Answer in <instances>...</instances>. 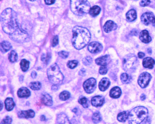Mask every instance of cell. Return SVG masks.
Listing matches in <instances>:
<instances>
[{"label":"cell","mask_w":155,"mask_h":124,"mask_svg":"<svg viewBox=\"0 0 155 124\" xmlns=\"http://www.w3.org/2000/svg\"><path fill=\"white\" fill-rule=\"evenodd\" d=\"M92 119L93 122L95 124L99 123L102 120L101 115L99 113H95L93 115Z\"/></svg>","instance_id":"33"},{"label":"cell","mask_w":155,"mask_h":124,"mask_svg":"<svg viewBox=\"0 0 155 124\" xmlns=\"http://www.w3.org/2000/svg\"><path fill=\"white\" fill-rule=\"evenodd\" d=\"M155 62L154 60L151 57H146L144 58L143 64L144 67L146 68L152 69L155 65Z\"/></svg>","instance_id":"19"},{"label":"cell","mask_w":155,"mask_h":124,"mask_svg":"<svg viewBox=\"0 0 155 124\" xmlns=\"http://www.w3.org/2000/svg\"><path fill=\"white\" fill-rule=\"evenodd\" d=\"M47 75L49 81L53 84L58 85L63 81L64 77L57 64L54 63L48 69Z\"/></svg>","instance_id":"5"},{"label":"cell","mask_w":155,"mask_h":124,"mask_svg":"<svg viewBox=\"0 0 155 124\" xmlns=\"http://www.w3.org/2000/svg\"><path fill=\"white\" fill-rule=\"evenodd\" d=\"M150 120L149 119H146V121H145L144 123H143L142 124H150Z\"/></svg>","instance_id":"48"},{"label":"cell","mask_w":155,"mask_h":124,"mask_svg":"<svg viewBox=\"0 0 155 124\" xmlns=\"http://www.w3.org/2000/svg\"><path fill=\"white\" fill-rule=\"evenodd\" d=\"M5 107L6 110L8 111H11L13 109L14 106V102L12 98H7L5 101Z\"/></svg>","instance_id":"24"},{"label":"cell","mask_w":155,"mask_h":124,"mask_svg":"<svg viewBox=\"0 0 155 124\" xmlns=\"http://www.w3.org/2000/svg\"><path fill=\"white\" fill-rule=\"evenodd\" d=\"M92 62V58L91 57H86L83 59V63L85 65H91Z\"/></svg>","instance_id":"35"},{"label":"cell","mask_w":155,"mask_h":124,"mask_svg":"<svg viewBox=\"0 0 155 124\" xmlns=\"http://www.w3.org/2000/svg\"><path fill=\"white\" fill-rule=\"evenodd\" d=\"M49 58H50L49 57H48L47 55L46 56V55L45 54H43V55H42V56H41V60H42L43 62L46 63V64H47L48 62L49 61Z\"/></svg>","instance_id":"41"},{"label":"cell","mask_w":155,"mask_h":124,"mask_svg":"<svg viewBox=\"0 0 155 124\" xmlns=\"http://www.w3.org/2000/svg\"><path fill=\"white\" fill-rule=\"evenodd\" d=\"M58 44V37L57 36H54L52 40L51 45L52 47H55Z\"/></svg>","instance_id":"38"},{"label":"cell","mask_w":155,"mask_h":124,"mask_svg":"<svg viewBox=\"0 0 155 124\" xmlns=\"http://www.w3.org/2000/svg\"><path fill=\"white\" fill-rule=\"evenodd\" d=\"M126 18L127 20L129 22H132L134 21L137 17V13L134 9H131L127 13Z\"/></svg>","instance_id":"23"},{"label":"cell","mask_w":155,"mask_h":124,"mask_svg":"<svg viewBox=\"0 0 155 124\" xmlns=\"http://www.w3.org/2000/svg\"><path fill=\"white\" fill-rule=\"evenodd\" d=\"M108 69L106 67V66H101V67L100 68L99 72L100 74H101V75H105L107 73Z\"/></svg>","instance_id":"39"},{"label":"cell","mask_w":155,"mask_h":124,"mask_svg":"<svg viewBox=\"0 0 155 124\" xmlns=\"http://www.w3.org/2000/svg\"><path fill=\"white\" fill-rule=\"evenodd\" d=\"M110 85V81L107 78H103L99 84V88L101 91H104L107 89Z\"/></svg>","instance_id":"17"},{"label":"cell","mask_w":155,"mask_h":124,"mask_svg":"<svg viewBox=\"0 0 155 124\" xmlns=\"http://www.w3.org/2000/svg\"><path fill=\"white\" fill-rule=\"evenodd\" d=\"M122 81L125 84L130 83L131 81V77L127 73H123L121 76Z\"/></svg>","instance_id":"28"},{"label":"cell","mask_w":155,"mask_h":124,"mask_svg":"<svg viewBox=\"0 0 155 124\" xmlns=\"http://www.w3.org/2000/svg\"><path fill=\"white\" fill-rule=\"evenodd\" d=\"M2 108H3V104H1V110L2 109Z\"/></svg>","instance_id":"51"},{"label":"cell","mask_w":155,"mask_h":124,"mask_svg":"<svg viewBox=\"0 0 155 124\" xmlns=\"http://www.w3.org/2000/svg\"><path fill=\"white\" fill-rule=\"evenodd\" d=\"M101 11V9L98 6H94L91 8L89 10V14L93 17L97 16Z\"/></svg>","instance_id":"25"},{"label":"cell","mask_w":155,"mask_h":124,"mask_svg":"<svg viewBox=\"0 0 155 124\" xmlns=\"http://www.w3.org/2000/svg\"><path fill=\"white\" fill-rule=\"evenodd\" d=\"M150 3V0H142L140 3V5L142 7L147 6Z\"/></svg>","instance_id":"40"},{"label":"cell","mask_w":155,"mask_h":124,"mask_svg":"<svg viewBox=\"0 0 155 124\" xmlns=\"http://www.w3.org/2000/svg\"><path fill=\"white\" fill-rule=\"evenodd\" d=\"M86 71L84 69H81L80 70V71L79 72V75L81 76H84L85 75Z\"/></svg>","instance_id":"43"},{"label":"cell","mask_w":155,"mask_h":124,"mask_svg":"<svg viewBox=\"0 0 155 124\" xmlns=\"http://www.w3.org/2000/svg\"><path fill=\"white\" fill-rule=\"evenodd\" d=\"M78 102L84 108H87L89 106V100L87 98H86L85 97H82L79 98Z\"/></svg>","instance_id":"32"},{"label":"cell","mask_w":155,"mask_h":124,"mask_svg":"<svg viewBox=\"0 0 155 124\" xmlns=\"http://www.w3.org/2000/svg\"><path fill=\"white\" fill-rule=\"evenodd\" d=\"M70 92H67V91H63L62 92H61L60 93V94L59 95V98H60V100L63 101H65L66 100H68L70 98Z\"/></svg>","instance_id":"31"},{"label":"cell","mask_w":155,"mask_h":124,"mask_svg":"<svg viewBox=\"0 0 155 124\" xmlns=\"http://www.w3.org/2000/svg\"><path fill=\"white\" fill-rule=\"evenodd\" d=\"M36 75H37V74H36V72H35V71H33L32 73H31V77L33 78H36Z\"/></svg>","instance_id":"45"},{"label":"cell","mask_w":155,"mask_h":124,"mask_svg":"<svg viewBox=\"0 0 155 124\" xmlns=\"http://www.w3.org/2000/svg\"><path fill=\"white\" fill-rule=\"evenodd\" d=\"M18 58L17 54L14 51H12L9 54V59L11 63H14L17 61Z\"/></svg>","instance_id":"29"},{"label":"cell","mask_w":155,"mask_h":124,"mask_svg":"<svg viewBox=\"0 0 155 124\" xmlns=\"http://www.w3.org/2000/svg\"><path fill=\"white\" fill-rule=\"evenodd\" d=\"M29 1H35V0H29Z\"/></svg>","instance_id":"52"},{"label":"cell","mask_w":155,"mask_h":124,"mask_svg":"<svg viewBox=\"0 0 155 124\" xmlns=\"http://www.w3.org/2000/svg\"><path fill=\"white\" fill-rule=\"evenodd\" d=\"M11 43L7 41L2 42L1 44V51L3 53H6L11 49Z\"/></svg>","instance_id":"22"},{"label":"cell","mask_w":155,"mask_h":124,"mask_svg":"<svg viewBox=\"0 0 155 124\" xmlns=\"http://www.w3.org/2000/svg\"><path fill=\"white\" fill-rule=\"evenodd\" d=\"M121 90L118 87H115L110 92V96L113 98H118L121 95Z\"/></svg>","instance_id":"21"},{"label":"cell","mask_w":155,"mask_h":124,"mask_svg":"<svg viewBox=\"0 0 155 124\" xmlns=\"http://www.w3.org/2000/svg\"><path fill=\"white\" fill-rule=\"evenodd\" d=\"M29 65H30L29 61H27L24 59H23L21 60V63H20V66H21V68L22 71H27L29 69Z\"/></svg>","instance_id":"27"},{"label":"cell","mask_w":155,"mask_h":124,"mask_svg":"<svg viewBox=\"0 0 155 124\" xmlns=\"http://www.w3.org/2000/svg\"><path fill=\"white\" fill-rule=\"evenodd\" d=\"M152 24L153 26H155V17H154L152 21Z\"/></svg>","instance_id":"50"},{"label":"cell","mask_w":155,"mask_h":124,"mask_svg":"<svg viewBox=\"0 0 155 124\" xmlns=\"http://www.w3.org/2000/svg\"><path fill=\"white\" fill-rule=\"evenodd\" d=\"M1 22L3 30L9 35L12 40L23 43L29 40V34L19 25L16 12L11 8L3 11L1 15Z\"/></svg>","instance_id":"1"},{"label":"cell","mask_w":155,"mask_h":124,"mask_svg":"<svg viewBox=\"0 0 155 124\" xmlns=\"http://www.w3.org/2000/svg\"><path fill=\"white\" fill-rule=\"evenodd\" d=\"M91 104L93 106L98 107L102 106L104 102V99L103 97L100 96H95L93 97L91 99Z\"/></svg>","instance_id":"15"},{"label":"cell","mask_w":155,"mask_h":124,"mask_svg":"<svg viewBox=\"0 0 155 124\" xmlns=\"http://www.w3.org/2000/svg\"><path fill=\"white\" fill-rule=\"evenodd\" d=\"M151 78V75L149 73H142L138 78V84L142 88H145L149 84Z\"/></svg>","instance_id":"8"},{"label":"cell","mask_w":155,"mask_h":124,"mask_svg":"<svg viewBox=\"0 0 155 124\" xmlns=\"http://www.w3.org/2000/svg\"><path fill=\"white\" fill-rule=\"evenodd\" d=\"M139 38L141 41L145 44L150 43L151 41V37L149 36V32L146 30L141 31L140 33Z\"/></svg>","instance_id":"14"},{"label":"cell","mask_w":155,"mask_h":124,"mask_svg":"<svg viewBox=\"0 0 155 124\" xmlns=\"http://www.w3.org/2000/svg\"><path fill=\"white\" fill-rule=\"evenodd\" d=\"M41 100V102L44 105L47 106H51L53 104V101H52L51 97L46 93L42 94Z\"/></svg>","instance_id":"16"},{"label":"cell","mask_w":155,"mask_h":124,"mask_svg":"<svg viewBox=\"0 0 155 124\" xmlns=\"http://www.w3.org/2000/svg\"><path fill=\"white\" fill-rule=\"evenodd\" d=\"M11 122L12 119L9 117L7 116L4 119H3L1 124H11Z\"/></svg>","instance_id":"36"},{"label":"cell","mask_w":155,"mask_h":124,"mask_svg":"<svg viewBox=\"0 0 155 124\" xmlns=\"http://www.w3.org/2000/svg\"><path fill=\"white\" fill-rule=\"evenodd\" d=\"M110 57L108 55L102 56L99 58H97L95 60L96 63L97 65H101V66H106L110 63Z\"/></svg>","instance_id":"12"},{"label":"cell","mask_w":155,"mask_h":124,"mask_svg":"<svg viewBox=\"0 0 155 124\" xmlns=\"http://www.w3.org/2000/svg\"><path fill=\"white\" fill-rule=\"evenodd\" d=\"M30 88L33 90H39L41 88V84L39 82H35L30 83Z\"/></svg>","instance_id":"30"},{"label":"cell","mask_w":155,"mask_h":124,"mask_svg":"<svg viewBox=\"0 0 155 124\" xmlns=\"http://www.w3.org/2000/svg\"><path fill=\"white\" fill-rule=\"evenodd\" d=\"M140 98H141V100H144L145 99V98H146V97H145V96L144 95L142 94L141 95Z\"/></svg>","instance_id":"47"},{"label":"cell","mask_w":155,"mask_h":124,"mask_svg":"<svg viewBox=\"0 0 155 124\" xmlns=\"http://www.w3.org/2000/svg\"><path fill=\"white\" fill-rule=\"evenodd\" d=\"M17 95L20 98H28L30 95V92L26 87H22L18 90Z\"/></svg>","instance_id":"20"},{"label":"cell","mask_w":155,"mask_h":124,"mask_svg":"<svg viewBox=\"0 0 155 124\" xmlns=\"http://www.w3.org/2000/svg\"><path fill=\"white\" fill-rule=\"evenodd\" d=\"M88 50L93 54L99 53L102 51L103 47L102 44L97 42H93L90 43L88 47Z\"/></svg>","instance_id":"9"},{"label":"cell","mask_w":155,"mask_h":124,"mask_svg":"<svg viewBox=\"0 0 155 124\" xmlns=\"http://www.w3.org/2000/svg\"><path fill=\"white\" fill-rule=\"evenodd\" d=\"M70 9L76 16H83L89 13L91 5L88 0H70Z\"/></svg>","instance_id":"3"},{"label":"cell","mask_w":155,"mask_h":124,"mask_svg":"<svg viewBox=\"0 0 155 124\" xmlns=\"http://www.w3.org/2000/svg\"><path fill=\"white\" fill-rule=\"evenodd\" d=\"M118 26L116 23L112 21H108L103 26V30L106 33H109L112 30H116Z\"/></svg>","instance_id":"11"},{"label":"cell","mask_w":155,"mask_h":124,"mask_svg":"<svg viewBox=\"0 0 155 124\" xmlns=\"http://www.w3.org/2000/svg\"><path fill=\"white\" fill-rule=\"evenodd\" d=\"M57 124H71L67 116L64 113H61L57 116Z\"/></svg>","instance_id":"18"},{"label":"cell","mask_w":155,"mask_h":124,"mask_svg":"<svg viewBox=\"0 0 155 124\" xmlns=\"http://www.w3.org/2000/svg\"><path fill=\"white\" fill-rule=\"evenodd\" d=\"M137 65V58L134 55H128L123 59V67L125 71L132 73L136 69Z\"/></svg>","instance_id":"6"},{"label":"cell","mask_w":155,"mask_h":124,"mask_svg":"<svg viewBox=\"0 0 155 124\" xmlns=\"http://www.w3.org/2000/svg\"><path fill=\"white\" fill-rule=\"evenodd\" d=\"M138 56L139 58H143L145 56L144 53H143V52H139V53H138Z\"/></svg>","instance_id":"44"},{"label":"cell","mask_w":155,"mask_h":124,"mask_svg":"<svg viewBox=\"0 0 155 124\" xmlns=\"http://www.w3.org/2000/svg\"><path fill=\"white\" fill-rule=\"evenodd\" d=\"M58 89V86L56 84H54V85H53L52 87V90H56Z\"/></svg>","instance_id":"46"},{"label":"cell","mask_w":155,"mask_h":124,"mask_svg":"<svg viewBox=\"0 0 155 124\" xmlns=\"http://www.w3.org/2000/svg\"><path fill=\"white\" fill-rule=\"evenodd\" d=\"M58 54L60 57L64 59L67 58L69 55V53L68 52L65 51H60L59 52H58Z\"/></svg>","instance_id":"37"},{"label":"cell","mask_w":155,"mask_h":124,"mask_svg":"<svg viewBox=\"0 0 155 124\" xmlns=\"http://www.w3.org/2000/svg\"><path fill=\"white\" fill-rule=\"evenodd\" d=\"M35 112L33 110L22 111L18 113V116L21 118H32L35 116Z\"/></svg>","instance_id":"13"},{"label":"cell","mask_w":155,"mask_h":124,"mask_svg":"<svg viewBox=\"0 0 155 124\" xmlns=\"http://www.w3.org/2000/svg\"><path fill=\"white\" fill-rule=\"evenodd\" d=\"M97 81L94 78H91L86 80L83 84L84 90L87 93H91L96 88Z\"/></svg>","instance_id":"7"},{"label":"cell","mask_w":155,"mask_h":124,"mask_svg":"<svg viewBox=\"0 0 155 124\" xmlns=\"http://www.w3.org/2000/svg\"><path fill=\"white\" fill-rule=\"evenodd\" d=\"M78 62L76 60H72L68 62L67 66L69 68L74 69L78 66Z\"/></svg>","instance_id":"34"},{"label":"cell","mask_w":155,"mask_h":124,"mask_svg":"<svg viewBox=\"0 0 155 124\" xmlns=\"http://www.w3.org/2000/svg\"><path fill=\"white\" fill-rule=\"evenodd\" d=\"M129 113L127 111H123L122 113L118 114V121L122 122L125 121L127 119H128V117Z\"/></svg>","instance_id":"26"},{"label":"cell","mask_w":155,"mask_h":124,"mask_svg":"<svg viewBox=\"0 0 155 124\" xmlns=\"http://www.w3.org/2000/svg\"><path fill=\"white\" fill-rule=\"evenodd\" d=\"M154 17V15L152 12H146L141 16V21L144 24L148 25L152 22Z\"/></svg>","instance_id":"10"},{"label":"cell","mask_w":155,"mask_h":124,"mask_svg":"<svg viewBox=\"0 0 155 124\" xmlns=\"http://www.w3.org/2000/svg\"><path fill=\"white\" fill-rule=\"evenodd\" d=\"M56 0H44V1L47 5H51L54 3Z\"/></svg>","instance_id":"42"},{"label":"cell","mask_w":155,"mask_h":124,"mask_svg":"<svg viewBox=\"0 0 155 124\" xmlns=\"http://www.w3.org/2000/svg\"><path fill=\"white\" fill-rule=\"evenodd\" d=\"M41 120H43V121L45 120V117L44 116H43V115H42V116L41 117Z\"/></svg>","instance_id":"49"},{"label":"cell","mask_w":155,"mask_h":124,"mask_svg":"<svg viewBox=\"0 0 155 124\" xmlns=\"http://www.w3.org/2000/svg\"><path fill=\"white\" fill-rule=\"evenodd\" d=\"M72 43L76 49H81L89 43L91 38L89 30L81 26H76L72 30Z\"/></svg>","instance_id":"2"},{"label":"cell","mask_w":155,"mask_h":124,"mask_svg":"<svg viewBox=\"0 0 155 124\" xmlns=\"http://www.w3.org/2000/svg\"><path fill=\"white\" fill-rule=\"evenodd\" d=\"M148 111L146 108L138 106L135 108L129 113L128 122L129 124H140L147 119Z\"/></svg>","instance_id":"4"}]
</instances>
